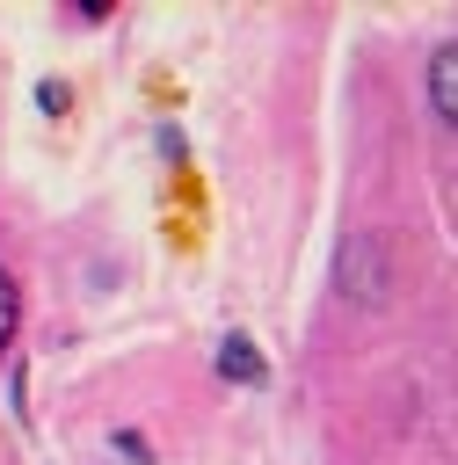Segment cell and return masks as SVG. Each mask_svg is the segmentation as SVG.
<instances>
[{
    "instance_id": "cell-2",
    "label": "cell",
    "mask_w": 458,
    "mask_h": 465,
    "mask_svg": "<svg viewBox=\"0 0 458 465\" xmlns=\"http://www.w3.org/2000/svg\"><path fill=\"white\" fill-rule=\"evenodd\" d=\"M429 102H436V116L458 131V36L436 44V58H429Z\"/></svg>"
},
{
    "instance_id": "cell-4",
    "label": "cell",
    "mask_w": 458,
    "mask_h": 465,
    "mask_svg": "<svg viewBox=\"0 0 458 465\" xmlns=\"http://www.w3.org/2000/svg\"><path fill=\"white\" fill-rule=\"evenodd\" d=\"M15 320H22V298H15V276L0 269V349L15 341Z\"/></svg>"
},
{
    "instance_id": "cell-1",
    "label": "cell",
    "mask_w": 458,
    "mask_h": 465,
    "mask_svg": "<svg viewBox=\"0 0 458 465\" xmlns=\"http://www.w3.org/2000/svg\"><path fill=\"white\" fill-rule=\"evenodd\" d=\"M334 283H342V298H356V305H385V254H378L371 232H342V247H334Z\"/></svg>"
},
{
    "instance_id": "cell-3",
    "label": "cell",
    "mask_w": 458,
    "mask_h": 465,
    "mask_svg": "<svg viewBox=\"0 0 458 465\" xmlns=\"http://www.w3.org/2000/svg\"><path fill=\"white\" fill-rule=\"evenodd\" d=\"M218 371H225L233 385H262V378H269V363H262V349H254L247 334H225V341H218Z\"/></svg>"
}]
</instances>
